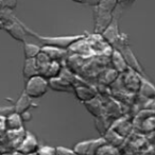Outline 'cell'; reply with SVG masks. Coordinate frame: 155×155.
Returning a JSON list of instances; mask_svg holds the SVG:
<instances>
[{"mask_svg":"<svg viewBox=\"0 0 155 155\" xmlns=\"http://www.w3.org/2000/svg\"><path fill=\"white\" fill-rule=\"evenodd\" d=\"M118 5L117 0H100L94 10V32L101 34L114 20L115 9Z\"/></svg>","mask_w":155,"mask_h":155,"instance_id":"1","label":"cell"},{"mask_svg":"<svg viewBox=\"0 0 155 155\" xmlns=\"http://www.w3.org/2000/svg\"><path fill=\"white\" fill-rule=\"evenodd\" d=\"M29 36H33L39 41L43 46H49V47H56L61 49L68 50L75 41L85 37V35H68V36H44L39 35L38 33L34 32L31 29L27 28ZM41 46V47H43Z\"/></svg>","mask_w":155,"mask_h":155,"instance_id":"2","label":"cell"},{"mask_svg":"<svg viewBox=\"0 0 155 155\" xmlns=\"http://www.w3.org/2000/svg\"><path fill=\"white\" fill-rule=\"evenodd\" d=\"M102 38L113 48V49H119L121 46L127 44V37L121 34L119 31V22L118 19H114L113 22L100 34Z\"/></svg>","mask_w":155,"mask_h":155,"instance_id":"3","label":"cell"},{"mask_svg":"<svg viewBox=\"0 0 155 155\" xmlns=\"http://www.w3.org/2000/svg\"><path fill=\"white\" fill-rule=\"evenodd\" d=\"M49 88V81L46 80L41 75H36L29 80H26L25 84V93L31 99H39L46 95Z\"/></svg>","mask_w":155,"mask_h":155,"instance_id":"4","label":"cell"},{"mask_svg":"<svg viewBox=\"0 0 155 155\" xmlns=\"http://www.w3.org/2000/svg\"><path fill=\"white\" fill-rule=\"evenodd\" d=\"M141 77L139 73L132 69H127L125 72L121 73L120 82L124 89L130 94H137L141 84Z\"/></svg>","mask_w":155,"mask_h":155,"instance_id":"5","label":"cell"},{"mask_svg":"<svg viewBox=\"0 0 155 155\" xmlns=\"http://www.w3.org/2000/svg\"><path fill=\"white\" fill-rule=\"evenodd\" d=\"M106 144V141L103 137L96 140H88L77 143L73 149L75 155H97L100 148Z\"/></svg>","mask_w":155,"mask_h":155,"instance_id":"6","label":"cell"},{"mask_svg":"<svg viewBox=\"0 0 155 155\" xmlns=\"http://www.w3.org/2000/svg\"><path fill=\"white\" fill-rule=\"evenodd\" d=\"M39 149V144L36 137L30 132H26L24 139L19 143V146L16 149V152L20 153L22 155H34L37 153Z\"/></svg>","mask_w":155,"mask_h":155,"instance_id":"7","label":"cell"},{"mask_svg":"<svg viewBox=\"0 0 155 155\" xmlns=\"http://www.w3.org/2000/svg\"><path fill=\"white\" fill-rule=\"evenodd\" d=\"M117 50H119V51L121 52V54H122V56H123V58H124V61H125V63H127L129 69H132V70L136 71V72L139 73L140 75H144L142 66L140 65V63L138 62L137 58L135 56L134 52L132 51V49L130 48L129 44L121 46V47Z\"/></svg>","mask_w":155,"mask_h":155,"instance_id":"8","label":"cell"},{"mask_svg":"<svg viewBox=\"0 0 155 155\" xmlns=\"http://www.w3.org/2000/svg\"><path fill=\"white\" fill-rule=\"evenodd\" d=\"M73 93H74L75 98L78 100H80L81 102H84V103L97 97L96 89L89 86V85H87L86 83H84L82 85H74L73 86Z\"/></svg>","mask_w":155,"mask_h":155,"instance_id":"9","label":"cell"},{"mask_svg":"<svg viewBox=\"0 0 155 155\" xmlns=\"http://www.w3.org/2000/svg\"><path fill=\"white\" fill-rule=\"evenodd\" d=\"M67 51L68 50L61 49V48L56 47H49V46H43L41 47V52L45 53L52 62H63V61H65L69 55Z\"/></svg>","mask_w":155,"mask_h":155,"instance_id":"10","label":"cell"},{"mask_svg":"<svg viewBox=\"0 0 155 155\" xmlns=\"http://www.w3.org/2000/svg\"><path fill=\"white\" fill-rule=\"evenodd\" d=\"M49 87L55 91H62V93H69L73 91V84L67 78L60 75L58 78L52 79L49 81Z\"/></svg>","mask_w":155,"mask_h":155,"instance_id":"11","label":"cell"},{"mask_svg":"<svg viewBox=\"0 0 155 155\" xmlns=\"http://www.w3.org/2000/svg\"><path fill=\"white\" fill-rule=\"evenodd\" d=\"M110 58V65H112L113 69H115L118 73H123L129 69L122 54H121V52L119 50L117 49L113 50Z\"/></svg>","mask_w":155,"mask_h":155,"instance_id":"12","label":"cell"},{"mask_svg":"<svg viewBox=\"0 0 155 155\" xmlns=\"http://www.w3.org/2000/svg\"><path fill=\"white\" fill-rule=\"evenodd\" d=\"M5 124L8 131H19L24 129V119L21 115L12 112L5 117Z\"/></svg>","mask_w":155,"mask_h":155,"instance_id":"13","label":"cell"},{"mask_svg":"<svg viewBox=\"0 0 155 155\" xmlns=\"http://www.w3.org/2000/svg\"><path fill=\"white\" fill-rule=\"evenodd\" d=\"M32 106H33L32 99L24 91V93L20 95V97L18 98L17 101L15 102V105H14L13 107H14V112L19 115H22V114H25V113L29 112V110H30Z\"/></svg>","mask_w":155,"mask_h":155,"instance_id":"14","label":"cell"},{"mask_svg":"<svg viewBox=\"0 0 155 155\" xmlns=\"http://www.w3.org/2000/svg\"><path fill=\"white\" fill-rule=\"evenodd\" d=\"M85 107L88 110V112L95 117L99 118V117L104 116V104L100 99L97 97L94 99L89 100V101L85 102Z\"/></svg>","mask_w":155,"mask_h":155,"instance_id":"15","label":"cell"},{"mask_svg":"<svg viewBox=\"0 0 155 155\" xmlns=\"http://www.w3.org/2000/svg\"><path fill=\"white\" fill-rule=\"evenodd\" d=\"M141 97L146 98V99H155V86L146 79L142 75L141 77V84H140V88L138 91Z\"/></svg>","mask_w":155,"mask_h":155,"instance_id":"16","label":"cell"},{"mask_svg":"<svg viewBox=\"0 0 155 155\" xmlns=\"http://www.w3.org/2000/svg\"><path fill=\"white\" fill-rule=\"evenodd\" d=\"M22 74H24L25 80H29L31 78L39 75L36 67V63H35V58H26L25 60Z\"/></svg>","mask_w":155,"mask_h":155,"instance_id":"17","label":"cell"},{"mask_svg":"<svg viewBox=\"0 0 155 155\" xmlns=\"http://www.w3.org/2000/svg\"><path fill=\"white\" fill-rule=\"evenodd\" d=\"M63 70V65L62 62H51L48 67L47 71L45 72V74L43 75V78H45L46 80L50 81L52 79L58 78L62 73Z\"/></svg>","mask_w":155,"mask_h":155,"instance_id":"18","label":"cell"},{"mask_svg":"<svg viewBox=\"0 0 155 155\" xmlns=\"http://www.w3.org/2000/svg\"><path fill=\"white\" fill-rule=\"evenodd\" d=\"M52 61H50V58L46 55L45 53L41 52L35 58V63H36V67H37V70H38V74L43 77L45 74V72L47 71L48 67H49L50 63Z\"/></svg>","mask_w":155,"mask_h":155,"instance_id":"19","label":"cell"},{"mask_svg":"<svg viewBox=\"0 0 155 155\" xmlns=\"http://www.w3.org/2000/svg\"><path fill=\"white\" fill-rule=\"evenodd\" d=\"M41 52V47L34 44L24 43V54L25 58H35Z\"/></svg>","mask_w":155,"mask_h":155,"instance_id":"20","label":"cell"},{"mask_svg":"<svg viewBox=\"0 0 155 155\" xmlns=\"http://www.w3.org/2000/svg\"><path fill=\"white\" fill-rule=\"evenodd\" d=\"M18 0H0V11H13L17 7Z\"/></svg>","mask_w":155,"mask_h":155,"instance_id":"21","label":"cell"},{"mask_svg":"<svg viewBox=\"0 0 155 155\" xmlns=\"http://www.w3.org/2000/svg\"><path fill=\"white\" fill-rule=\"evenodd\" d=\"M97 155H120V153L117 150V148H114V147L106 143L102 148H100Z\"/></svg>","mask_w":155,"mask_h":155,"instance_id":"22","label":"cell"},{"mask_svg":"<svg viewBox=\"0 0 155 155\" xmlns=\"http://www.w3.org/2000/svg\"><path fill=\"white\" fill-rule=\"evenodd\" d=\"M36 154L37 155H56V151H55V148L45 146V147H43V148H39Z\"/></svg>","mask_w":155,"mask_h":155,"instance_id":"23","label":"cell"},{"mask_svg":"<svg viewBox=\"0 0 155 155\" xmlns=\"http://www.w3.org/2000/svg\"><path fill=\"white\" fill-rule=\"evenodd\" d=\"M5 117L7 116H0V139L8 133L7 124H5Z\"/></svg>","mask_w":155,"mask_h":155,"instance_id":"24","label":"cell"},{"mask_svg":"<svg viewBox=\"0 0 155 155\" xmlns=\"http://www.w3.org/2000/svg\"><path fill=\"white\" fill-rule=\"evenodd\" d=\"M55 151H56V155H75L74 152L68 149H65V148H62V147H58L55 148Z\"/></svg>","mask_w":155,"mask_h":155,"instance_id":"25","label":"cell"},{"mask_svg":"<svg viewBox=\"0 0 155 155\" xmlns=\"http://www.w3.org/2000/svg\"><path fill=\"white\" fill-rule=\"evenodd\" d=\"M12 112H14V107H10V106H7V107H0V116H8L9 114H11Z\"/></svg>","mask_w":155,"mask_h":155,"instance_id":"26","label":"cell"},{"mask_svg":"<svg viewBox=\"0 0 155 155\" xmlns=\"http://www.w3.org/2000/svg\"><path fill=\"white\" fill-rule=\"evenodd\" d=\"M118 5H120L122 8H129L135 2V0H117Z\"/></svg>","mask_w":155,"mask_h":155,"instance_id":"27","label":"cell"},{"mask_svg":"<svg viewBox=\"0 0 155 155\" xmlns=\"http://www.w3.org/2000/svg\"><path fill=\"white\" fill-rule=\"evenodd\" d=\"M100 0H88V3L87 5H91V7H96V5L99 3Z\"/></svg>","mask_w":155,"mask_h":155,"instance_id":"28","label":"cell"},{"mask_svg":"<svg viewBox=\"0 0 155 155\" xmlns=\"http://www.w3.org/2000/svg\"><path fill=\"white\" fill-rule=\"evenodd\" d=\"M73 2L79 3V5H87L88 3V0H72Z\"/></svg>","mask_w":155,"mask_h":155,"instance_id":"29","label":"cell"},{"mask_svg":"<svg viewBox=\"0 0 155 155\" xmlns=\"http://www.w3.org/2000/svg\"><path fill=\"white\" fill-rule=\"evenodd\" d=\"M2 155H22V154H20V153H18V152H15V153H5V154H2Z\"/></svg>","mask_w":155,"mask_h":155,"instance_id":"30","label":"cell"},{"mask_svg":"<svg viewBox=\"0 0 155 155\" xmlns=\"http://www.w3.org/2000/svg\"><path fill=\"white\" fill-rule=\"evenodd\" d=\"M2 29H3V24L1 21V19H0V30H2Z\"/></svg>","mask_w":155,"mask_h":155,"instance_id":"31","label":"cell"}]
</instances>
